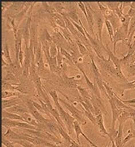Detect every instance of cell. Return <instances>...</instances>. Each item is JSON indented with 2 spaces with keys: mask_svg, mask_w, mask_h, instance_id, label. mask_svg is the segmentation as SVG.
Listing matches in <instances>:
<instances>
[{
  "mask_svg": "<svg viewBox=\"0 0 135 147\" xmlns=\"http://www.w3.org/2000/svg\"><path fill=\"white\" fill-rule=\"evenodd\" d=\"M49 94L51 95L52 100H53L54 103H55V105L56 109H57L59 113V115L61 117L63 122L64 123L65 127H67L68 133L69 135H71L72 132H73V130L74 129L73 124H74V121L76 120V119L69 113L66 112L65 110L63 109V107L60 105V103H59V97H58L57 91L56 90L50 91Z\"/></svg>",
  "mask_w": 135,
  "mask_h": 147,
  "instance_id": "6da1fadb",
  "label": "cell"
},
{
  "mask_svg": "<svg viewBox=\"0 0 135 147\" xmlns=\"http://www.w3.org/2000/svg\"><path fill=\"white\" fill-rule=\"evenodd\" d=\"M94 59L96 60L97 63L99 64L101 69L108 74H109L110 76L118 79V80H120L124 83H128V80L125 77L124 74L122 73L121 69L116 68L114 64L110 61V59H105V58L100 59L97 56H95Z\"/></svg>",
  "mask_w": 135,
  "mask_h": 147,
  "instance_id": "7a4b0ae2",
  "label": "cell"
},
{
  "mask_svg": "<svg viewBox=\"0 0 135 147\" xmlns=\"http://www.w3.org/2000/svg\"><path fill=\"white\" fill-rule=\"evenodd\" d=\"M59 92L61 93V94L66 98L68 100V101H69V102H67L66 100H63V99H60V98H59V102H61L63 104V105H64V107L67 109L69 112H70V114H71V115L73 116V118L76 119V120L78 121L79 123H81L82 125H86V119H84V113L82 110H78V108L75 106L74 105V103H73L72 100H70V98L67 95L64 94L63 92L61 91H59Z\"/></svg>",
  "mask_w": 135,
  "mask_h": 147,
  "instance_id": "3957f363",
  "label": "cell"
},
{
  "mask_svg": "<svg viewBox=\"0 0 135 147\" xmlns=\"http://www.w3.org/2000/svg\"><path fill=\"white\" fill-rule=\"evenodd\" d=\"M120 41L124 42L128 46V34L124 31V30L120 26L114 33V38H113V51L112 53H116V43Z\"/></svg>",
  "mask_w": 135,
  "mask_h": 147,
  "instance_id": "277c9868",
  "label": "cell"
},
{
  "mask_svg": "<svg viewBox=\"0 0 135 147\" xmlns=\"http://www.w3.org/2000/svg\"><path fill=\"white\" fill-rule=\"evenodd\" d=\"M25 3H12L11 5L5 11V14H3V16H11L16 18V16L24 9Z\"/></svg>",
  "mask_w": 135,
  "mask_h": 147,
  "instance_id": "5b68a950",
  "label": "cell"
},
{
  "mask_svg": "<svg viewBox=\"0 0 135 147\" xmlns=\"http://www.w3.org/2000/svg\"><path fill=\"white\" fill-rule=\"evenodd\" d=\"M94 19L96 23V27H97V31H98V38L99 39L100 43H103V39H102V33H103V27L104 24V17L99 11L93 10Z\"/></svg>",
  "mask_w": 135,
  "mask_h": 147,
  "instance_id": "8992f818",
  "label": "cell"
},
{
  "mask_svg": "<svg viewBox=\"0 0 135 147\" xmlns=\"http://www.w3.org/2000/svg\"><path fill=\"white\" fill-rule=\"evenodd\" d=\"M85 4V7H86V13H87V17H86V21L88 22L89 27H90V30L91 32V34L94 38H98V35L95 36V34H94V15H93V8L91 7V6L90 4V3H87V2H85L84 3Z\"/></svg>",
  "mask_w": 135,
  "mask_h": 147,
  "instance_id": "52a82bcc",
  "label": "cell"
},
{
  "mask_svg": "<svg viewBox=\"0 0 135 147\" xmlns=\"http://www.w3.org/2000/svg\"><path fill=\"white\" fill-rule=\"evenodd\" d=\"M5 69L6 71H9L14 74L19 79H21L22 74H23V67L19 61L15 59V61L12 63L10 64L7 67H5Z\"/></svg>",
  "mask_w": 135,
  "mask_h": 147,
  "instance_id": "ba28073f",
  "label": "cell"
},
{
  "mask_svg": "<svg viewBox=\"0 0 135 147\" xmlns=\"http://www.w3.org/2000/svg\"><path fill=\"white\" fill-rule=\"evenodd\" d=\"M101 47L104 49V51L107 53V54L108 55V59H110V61L114 64V65L116 66V69H121V64H120V58L116 57V55L112 53V51L110 49L109 44H106V46H104V43H101Z\"/></svg>",
  "mask_w": 135,
  "mask_h": 147,
  "instance_id": "9c48e42d",
  "label": "cell"
},
{
  "mask_svg": "<svg viewBox=\"0 0 135 147\" xmlns=\"http://www.w3.org/2000/svg\"><path fill=\"white\" fill-rule=\"evenodd\" d=\"M62 75L63 79V83L64 84V86H66L68 88H71V89H75V88H78V82L80 80L77 79L76 76H73V77H68L66 75V74L63 73L61 74Z\"/></svg>",
  "mask_w": 135,
  "mask_h": 147,
  "instance_id": "30bf717a",
  "label": "cell"
},
{
  "mask_svg": "<svg viewBox=\"0 0 135 147\" xmlns=\"http://www.w3.org/2000/svg\"><path fill=\"white\" fill-rule=\"evenodd\" d=\"M73 127H74V130H75V132H76V137H77V142H78L79 145H81V142H80V135H82V137L87 141V142L91 145V146L92 147H99L97 145H95L93 142H91L90 141V139H89L88 137L86 136V134L84 133L83 131L82 130V127L80 126V123H78V121L75 120L74 121V124H73Z\"/></svg>",
  "mask_w": 135,
  "mask_h": 147,
  "instance_id": "8fae6325",
  "label": "cell"
},
{
  "mask_svg": "<svg viewBox=\"0 0 135 147\" xmlns=\"http://www.w3.org/2000/svg\"><path fill=\"white\" fill-rule=\"evenodd\" d=\"M108 99L109 100L110 105H111V108H112V128H115V126H116V122L118 119L120 113L122 112L121 110H120L116 105L115 104L114 100H112L111 97H108Z\"/></svg>",
  "mask_w": 135,
  "mask_h": 147,
  "instance_id": "7c38bea8",
  "label": "cell"
},
{
  "mask_svg": "<svg viewBox=\"0 0 135 147\" xmlns=\"http://www.w3.org/2000/svg\"><path fill=\"white\" fill-rule=\"evenodd\" d=\"M32 5H33V3H28V2H26L25 6L24 9L21 11V12L15 18V22H16V26L19 25L25 18H28V12H29V10L31 7Z\"/></svg>",
  "mask_w": 135,
  "mask_h": 147,
  "instance_id": "4fadbf2b",
  "label": "cell"
},
{
  "mask_svg": "<svg viewBox=\"0 0 135 147\" xmlns=\"http://www.w3.org/2000/svg\"><path fill=\"white\" fill-rule=\"evenodd\" d=\"M23 101L19 97H14V98H9V99H4L2 100V107L3 110H6L7 108H11L13 106L21 104Z\"/></svg>",
  "mask_w": 135,
  "mask_h": 147,
  "instance_id": "5bb4252c",
  "label": "cell"
},
{
  "mask_svg": "<svg viewBox=\"0 0 135 147\" xmlns=\"http://www.w3.org/2000/svg\"><path fill=\"white\" fill-rule=\"evenodd\" d=\"M90 101H91V103H92V105L94 106L98 107L99 110H101V112H102L103 115H108V111H107L105 106L103 104L102 99H99L96 96H94L93 93H91V99H90Z\"/></svg>",
  "mask_w": 135,
  "mask_h": 147,
  "instance_id": "9a60e30c",
  "label": "cell"
},
{
  "mask_svg": "<svg viewBox=\"0 0 135 147\" xmlns=\"http://www.w3.org/2000/svg\"><path fill=\"white\" fill-rule=\"evenodd\" d=\"M96 118V122H97V126L99 128V131L100 133L104 136V137H108L109 136V133L108 131H107V129L105 128L104 123V117H103V114H100L98 115L95 116Z\"/></svg>",
  "mask_w": 135,
  "mask_h": 147,
  "instance_id": "2e32d148",
  "label": "cell"
},
{
  "mask_svg": "<svg viewBox=\"0 0 135 147\" xmlns=\"http://www.w3.org/2000/svg\"><path fill=\"white\" fill-rule=\"evenodd\" d=\"M3 136L11 142L19 141V140L23 139V137L20 132H16V131H12L11 128H7V131H6L5 133H3Z\"/></svg>",
  "mask_w": 135,
  "mask_h": 147,
  "instance_id": "e0dca14e",
  "label": "cell"
},
{
  "mask_svg": "<svg viewBox=\"0 0 135 147\" xmlns=\"http://www.w3.org/2000/svg\"><path fill=\"white\" fill-rule=\"evenodd\" d=\"M9 112L15 113V114L19 115H23L25 113H29L27 106L25 105H24V104H22V103L16 105V106H13L11 108H9Z\"/></svg>",
  "mask_w": 135,
  "mask_h": 147,
  "instance_id": "ac0fdd59",
  "label": "cell"
},
{
  "mask_svg": "<svg viewBox=\"0 0 135 147\" xmlns=\"http://www.w3.org/2000/svg\"><path fill=\"white\" fill-rule=\"evenodd\" d=\"M123 127H124V124L122 123H119V128H118V133L117 136L115 138V143L116 147H124L123 146Z\"/></svg>",
  "mask_w": 135,
  "mask_h": 147,
  "instance_id": "d6986e66",
  "label": "cell"
},
{
  "mask_svg": "<svg viewBox=\"0 0 135 147\" xmlns=\"http://www.w3.org/2000/svg\"><path fill=\"white\" fill-rule=\"evenodd\" d=\"M3 80L11 84H17L21 83V79H18L14 74L9 72V71H6L5 77L3 78Z\"/></svg>",
  "mask_w": 135,
  "mask_h": 147,
  "instance_id": "ffe728a7",
  "label": "cell"
},
{
  "mask_svg": "<svg viewBox=\"0 0 135 147\" xmlns=\"http://www.w3.org/2000/svg\"><path fill=\"white\" fill-rule=\"evenodd\" d=\"M3 118H6V119H11V120H16V121H21V122H25L24 119L21 117V115H17V114H15V113H11V112H9L7 110H3Z\"/></svg>",
  "mask_w": 135,
  "mask_h": 147,
  "instance_id": "44dd1931",
  "label": "cell"
},
{
  "mask_svg": "<svg viewBox=\"0 0 135 147\" xmlns=\"http://www.w3.org/2000/svg\"><path fill=\"white\" fill-rule=\"evenodd\" d=\"M118 88L122 89L121 92H120V96H124V92L125 90H134L135 89V80L131 81V82H128V83H125L122 84H117L116 85Z\"/></svg>",
  "mask_w": 135,
  "mask_h": 147,
  "instance_id": "7402d4cb",
  "label": "cell"
},
{
  "mask_svg": "<svg viewBox=\"0 0 135 147\" xmlns=\"http://www.w3.org/2000/svg\"><path fill=\"white\" fill-rule=\"evenodd\" d=\"M51 19L54 21V22L57 25V26L60 27V28H67L66 27V24H65V21L64 19L60 14H59L58 12L55 13L53 16H51Z\"/></svg>",
  "mask_w": 135,
  "mask_h": 147,
  "instance_id": "603a6c76",
  "label": "cell"
},
{
  "mask_svg": "<svg viewBox=\"0 0 135 147\" xmlns=\"http://www.w3.org/2000/svg\"><path fill=\"white\" fill-rule=\"evenodd\" d=\"M2 57L5 58V61H7L9 64H11L13 61H11V58L10 56V51H9V47H8V44H7V38H5V42L3 44V51H2Z\"/></svg>",
  "mask_w": 135,
  "mask_h": 147,
  "instance_id": "cb8c5ba5",
  "label": "cell"
},
{
  "mask_svg": "<svg viewBox=\"0 0 135 147\" xmlns=\"http://www.w3.org/2000/svg\"><path fill=\"white\" fill-rule=\"evenodd\" d=\"M12 96L15 97H19V98H22L24 96V95H22L18 92H11V91H2V98L3 100L4 99H9L11 98Z\"/></svg>",
  "mask_w": 135,
  "mask_h": 147,
  "instance_id": "d4e9b609",
  "label": "cell"
},
{
  "mask_svg": "<svg viewBox=\"0 0 135 147\" xmlns=\"http://www.w3.org/2000/svg\"><path fill=\"white\" fill-rule=\"evenodd\" d=\"M21 117L24 119V120L25 123H29V124H31L34 127H38V123H37V122L36 121V119L33 117V116L30 115V113H25V114H23V115H21Z\"/></svg>",
  "mask_w": 135,
  "mask_h": 147,
  "instance_id": "484cf974",
  "label": "cell"
},
{
  "mask_svg": "<svg viewBox=\"0 0 135 147\" xmlns=\"http://www.w3.org/2000/svg\"><path fill=\"white\" fill-rule=\"evenodd\" d=\"M77 67H78V69H79V70L82 72V75H83L84 79H85V80H86V84H87V86L89 87V88L91 90L92 92L94 91V82H91L90 80V79L88 78V76L86 75V72L84 71L83 68L82 67V65H80V63H78L77 65Z\"/></svg>",
  "mask_w": 135,
  "mask_h": 147,
  "instance_id": "4316f807",
  "label": "cell"
},
{
  "mask_svg": "<svg viewBox=\"0 0 135 147\" xmlns=\"http://www.w3.org/2000/svg\"><path fill=\"white\" fill-rule=\"evenodd\" d=\"M74 41H75L77 46H78L80 54H81L82 57H83V56H86V55H88L89 56V52L87 51L86 47H85L83 43L80 41V39H79V38H74Z\"/></svg>",
  "mask_w": 135,
  "mask_h": 147,
  "instance_id": "83f0119b",
  "label": "cell"
},
{
  "mask_svg": "<svg viewBox=\"0 0 135 147\" xmlns=\"http://www.w3.org/2000/svg\"><path fill=\"white\" fill-rule=\"evenodd\" d=\"M90 65H91V68H92V70H93V73L94 74V78H98V79H102V74L100 73L99 69L97 67L96 64L94 62V57H90Z\"/></svg>",
  "mask_w": 135,
  "mask_h": 147,
  "instance_id": "f1b7e54d",
  "label": "cell"
},
{
  "mask_svg": "<svg viewBox=\"0 0 135 147\" xmlns=\"http://www.w3.org/2000/svg\"><path fill=\"white\" fill-rule=\"evenodd\" d=\"M79 93H80V96L84 98V99H88V100H90L91 99V93H90L88 92V90L85 88H82L81 86H78V88Z\"/></svg>",
  "mask_w": 135,
  "mask_h": 147,
  "instance_id": "f546056e",
  "label": "cell"
},
{
  "mask_svg": "<svg viewBox=\"0 0 135 147\" xmlns=\"http://www.w3.org/2000/svg\"><path fill=\"white\" fill-rule=\"evenodd\" d=\"M104 24L105 26L107 27V30H108V33L109 34V38H110V41L112 42H113V38H114V29L112 26L111 25L109 21L108 20H104Z\"/></svg>",
  "mask_w": 135,
  "mask_h": 147,
  "instance_id": "4dcf8cb0",
  "label": "cell"
},
{
  "mask_svg": "<svg viewBox=\"0 0 135 147\" xmlns=\"http://www.w3.org/2000/svg\"><path fill=\"white\" fill-rule=\"evenodd\" d=\"M134 138H135V131L134 127H132V128H130V130H128L127 131V136L125 137V139L123 141V146H125L127 142H130V140H132Z\"/></svg>",
  "mask_w": 135,
  "mask_h": 147,
  "instance_id": "1f68e13d",
  "label": "cell"
},
{
  "mask_svg": "<svg viewBox=\"0 0 135 147\" xmlns=\"http://www.w3.org/2000/svg\"><path fill=\"white\" fill-rule=\"evenodd\" d=\"M82 111H83L84 115L88 118L89 119H90V121H91V123H93L94 125L97 126V122H96V118H95V116L93 114H92L90 111H88V110H85L83 107H82Z\"/></svg>",
  "mask_w": 135,
  "mask_h": 147,
  "instance_id": "d6a6232c",
  "label": "cell"
},
{
  "mask_svg": "<svg viewBox=\"0 0 135 147\" xmlns=\"http://www.w3.org/2000/svg\"><path fill=\"white\" fill-rule=\"evenodd\" d=\"M59 50H60V53H61V54L63 55V57L64 58H66V60H68L70 63L73 64V58H72V57H71L70 53H68L66 49H64V48H63V47H59Z\"/></svg>",
  "mask_w": 135,
  "mask_h": 147,
  "instance_id": "836d02e7",
  "label": "cell"
},
{
  "mask_svg": "<svg viewBox=\"0 0 135 147\" xmlns=\"http://www.w3.org/2000/svg\"><path fill=\"white\" fill-rule=\"evenodd\" d=\"M58 53V47L55 43H52L51 45L50 46V54L51 57H55L57 56Z\"/></svg>",
  "mask_w": 135,
  "mask_h": 147,
  "instance_id": "e575fe53",
  "label": "cell"
},
{
  "mask_svg": "<svg viewBox=\"0 0 135 147\" xmlns=\"http://www.w3.org/2000/svg\"><path fill=\"white\" fill-rule=\"evenodd\" d=\"M56 58H57V63H58V66L60 68L62 66L63 62V60L65 58L63 57V55L60 53V50H59V47H58V53H57V56H56Z\"/></svg>",
  "mask_w": 135,
  "mask_h": 147,
  "instance_id": "d590c367",
  "label": "cell"
},
{
  "mask_svg": "<svg viewBox=\"0 0 135 147\" xmlns=\"http://www.w3.org/2000/svg\"><path fill=\"white\" fill-rule=\"evenodd\" d=\"M2 144L5 147H15L14 145H13V143L11 142V141H9L8 139H7L3 135L2 137Z\"/></svg>",
  "mask_w": 135,
  "mask_h": 147,
  "instance_id": "8d00e7d4",
  "label": "cell"
},
{
  "mask_svg": "<svg viewBox=\"0 0 135 147\" xmlns=\"http://www.w3.org/2000/svg\"><path fill=\"white\" fill-rule=\"evenodd\" d=\"M127 71L129 74V77L131 76H135V65H132L129 67H127Z\"/></svg>",
  "mask_w": 135,
  "mask_h": 147,
  "instance_id": "74e56055",
  "label": "cell"
},
{
  "mask_svg": "<svg viewBox=\"0 0 135 147\" xmlns=\"http://www.w3.org/2000/svg\"><path fill=\"white\" fill-rule=\"evenodd\" d=\"M33 105L35 106V108H36L37 110H38L42 115H44V110H43V108H42V105H41L40 103H37V102H35V101H33Z\"/></svg>",
  "mask_w": 135,
  "mask_h": 147,
  "instance_id": "f35d334b",
  "label": "cell"
},
{
  "mask_svg": "<svg viewBox=\"0 0 135 147\" xmlns=\"http://www.w3.org/2000/svg\"><path fill=\"white\" fill-rule=\"evenodd\" d=\"M78 7H80V9L83 11L84 15H85L86 18V17H87V13H86V7H85L84 3H82V2H78Z\"/></svg>",
  "mask_w": 135,
  "mask_h": 147,
  "instance_id": "ab89813d",
  "label": "cell"
},
{
  "mask_svg": "<svg viewBox=\"0 0 135 147\" xmlns=\"http://www.w3.org/2000/svg\"><path fill=\"white\" fill-rule=\"evenodd\" d=\"M68 146V147H83L82 145H79L78 142L74 140L72 142H70Z\"/></svg>",
  "mask_w": 135,
  "mask_h": 147,
  "instance_id": "60d3db41",
  "label": "cell"
},
{
  "mask_svg": "<svg viewBox=\"0 0 135 147\" xmlns=\"http://www.w3.org/2000/svg\"><path fill=\"white\" fill-rule=\"evenodd\" d=\"M122 102L125 103V105H132L135 104V98L134 99H131V100H122Z\"/></svg>",
  "mask_w": 135,
  "mask_h": 147,
  "instance_id": "b9f144b4",
  "label": "cell"
},
{
  "mask_svg": "<svg viewBox=\"0 0 135 147\" xmlns=\"http://www.w3.org/2000/svg\"><path fill=\"white\" fill-rule=\"evenodd\" d=\"M47 147H63V146H60V145H58V144H55V143H54V142H48V144H47Z\"/></svg>",
  "mask_w": 135,
  "mask_h": 147,
  "instance_id": "7bdbcfd3",
  "label": "cell"
},
{
  "mask_svg": "<svg viewBox=\"0 0 135 147\" xmlns=\"http://www.w3.org/2000/svg\"><path fill=\"white\" fill-rule=\"evenodd\" d=\"M9 65H10V64L8 63V62H7L6 61H4V58L2 57V66H3V67H7Z\"/></svg>",
  "mask_w": 135,
  "mask_h": 147,
  "instance_id": "ee69618b",
  "label": "cell"
},
{
  "mask_svg": "<svg viewBox=\"0 0 135 147\" xmlns=\"http://www.w3.org/2000/svg\"><path fill=\"white\" fill-rule=\"evenodd\" d=\"M110 140H111V142H112V147H116L114 139L113 138H110Z\"/></svg>",
  "mask_w": 135,
  "mask_h": 147,
  "instance_id": "f6af8a7d",
  "label": "cell"
},
{
  "mask_svg": "<svg viewBox=\"0 0 135 147\" xmlns=\"http://www.w3.org/2000/svg\"><path fill=\"white\" fill-rule=\"evenodd\" d=\"M130 7L132 9H135V2H131V4H130Z\"/></svg>",
  "mask_w": 135,
  "mask_h": 147,
  "instance_id": "bcb514c9",
  "label": "cell"
},
{
  "mask_svg": "<svg viewBox=\"0 0 135 147\" xmlns=\"http://www.w3.org/2000/svg\"><path fill=\"white\" fill-rule=\"evenodd\" d=\"M132 121H133V123H134V129L135 131V118H133V119H132Z\"/></svg>",
  "mask_w": 135,
  "mask_h": 147,
  "instance_id": "7dc6e473",
  "label": "cell"
},
{
  "mask_svg": "<svg viewBox=\"0 0 135 147\" xmlns=\"http://www.w3.org/2000/svg\"><path fill=\"white\" fill-rule=\"evenodd\" d=\"M130 107H132V108H135V104H132V105H130Z\"/></svg>",
  "mask_w": 135,
  "mask_h": 147,
  "instance_id": "c3c4849f",
  "label": "cell"
},
{
  "mask_svg": "<svg viewBox=\"0 0 135 147\" xmlns=\"http://www.w3.org/2000/svg\"><path fill=\"white\" fill-rule=\"evenodd\" d=\"M130 147H134V145H131Z\"/></svg>",
  "mask_w": 135,
  "mask_h": 147,
  "instance_id": "681fc988",
  "label": "cell"
}]
</instances>
